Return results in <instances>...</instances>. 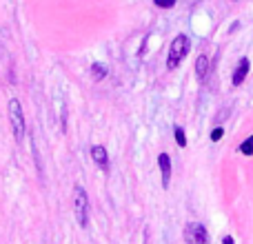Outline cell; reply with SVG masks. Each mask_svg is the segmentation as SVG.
Returning a JSON list of instances; mask_svg holds the SVG:
<instances>
[{"label": "cell", "mask_w": 253, "mask_h": 244, "mask_svg": "<svg viewBox=\"0 0 253 244\" xmlns=\"http://www.w3.org/2000/svg\"><path fill=\"white\" fill-rule=\"evenodd\" d=\"M189 49H191V40H189V36L184 34H178L173 40H171L169 44V56H167V69H178L180 62L184 60V56L189 53Z\"/></svg>", "instance_id": "6da1fadb"}, {"label": "cell", "mask_w": 253, "mask_h": 244, "mask_svg": "<svg viewBox=\"0 0 253 244\" xmlns=\"http://www.w3.org/2000/svg\"><path fill=\"white\" fill-rule=\"evenodd\" d=\"M7 114H9V124H11L13 138H16V142H22L27 126H25V114H22V107H20V102H18L16 98H13V100H9Z\"/></svg>", "instance_id": "7a4b0ae2"}, {"label": "cell", "mask_w": 253, "mask_h": 244, "mask_svg": "<svg viewBox=\"0 0 253 244\" xmlns=\"http://www.w3.org/2000/svg\"><path fill=\"white\" fill-rule=\"evenodd\" d=\"M74 213L80 227H87L89 222V198L83 187H74Z\"/></svg>", "instance_id": "3957f363"}, {"label": "cell", "mask_w": 253, "mask_h": 244, "mask_svg": "<svg viewBox=\"0 0 253 244\" xmlns=\"http://www.w3.org/2000/svg\"><path fill=\"white\" fill-rule=\"evenodd\" d=\"M184 244H209V233L205 224L189 222L184 227Z\"/></svg>", "instance_id": "277c9868"}, {"label": "cell", "mask_w": 253, "mask_h": 244, "mask_svg": "<svg viewBox=\"0 0 253 244\" xmlns=\"http://www.w3.org/2000/svg\"><path fill=\"white\" fill-rule=\"evenodd\" d=\"M158 166H160L162 187L169 189V182H171V158L167 156V153H160V156H158Z\"/></svg>", "instance_id": "5b68a950"}, {"label": "cell", "mask_w": 253, "mask_h": 244, "mask_svg": "<svg viewBox=\"0 0 253 244\" xmlns=\"http://www.w3.org/2000/svg\"><path fill=\"white\" fill-rule=\"evenodd\" d=\"M249 69H251L249 58H240V62H238L236 71H233V78H231L233 87H240V84L245 82V78H247V74H249Z\"/></svg>", "instance_id": "8992f818"}, {"label": "cell", "mask_w": 253, "mask_h": 244, "mask_svg": "<svg viewBox=\"0 0 253 244\" xmlns=\"http://www.w3.org/2000/svg\"><path fill=\"white\" fill-rule=\"evenodd\" d=\"M91 160L96 162V164L100 166L102 171L109 169V153H107V149H105V147H100V144L91 147Z\"/></svg>", "instance_id": "52a82bcc"}, {"label": "cell", "mask_w": 253, "mask_h": 244, "mask_svg": "<svg viewBox=\"0 0 253 244\" xmlns=\"http://www.w3.org/2000/svg\"><path fill=\"white\" fill-rule=\"evenodd\" d=\"M196 76H198V80H200V82H205L207 76H209V58H207V56H200L196 60Z\"/></svg>", "instance_id": "ba28073f"}, {"label": "cell", "mask_w": 253, "mask_h": 244, "mask_svg": "<svg viewBox=\"0 0 253 244\" xmlns=\"http://www.w3.org/2000/svg\"><path fill=\"white\" fill-rule=\"evenodd\" d=\"M107 74H109V69H107V65H102V62H93L91 65V76L96 82H100V80L107 78Z\"/></svg>", "instance_id": "9c48e42d"}, {"label": "cell", "mask_w": 253, "mask_h": 244, "mask_svg": "<svg viewBox=\"0 0 253 244\" xmlns=\"http://www.w3.org/2000/svg\"><path fill=\"white\" fill-rule=\"evenodd\" d=\"M240 153H242V156H247V158L253 156V135H249V138L240 144Z\"/></svg>", "instance_id": "30bf717a"}, {"label": "cell", "mask_w": 253, "mask_h": 244, "mask_svg": "<svg viewBox=\"0 0 253 244\" xmlns=\"http://www.w3.org/2000/svg\"><path fill=\"white\" fill-rule=\"evenodd\" d=\"M173 135H175V142H178V147H187V135H184V129H182V126H175V129H173Z\"/></svg>", "instance_id": "8fae6325"}, {"label": "cell", "mask_w": 253, "mask_h": 244, "mask_svg": "<svg viewBox=\"0 0 253 244\" xmlns=\"http://www.w3.org/2000/svg\"><path fill=\"white\" fill-rule=\"evenodd\" d=\"M156 2V7H160V9H171V7H175V0H153Z\"/></svg>", "instance_id": "7c38bea8"}, {"label": "cell", "mask_w": 253, "mask_h": 244, "mask_svg": "<svg viewBox=\"0 0 253 244\" xmlns=\"http://www.w3.org/2000/svg\"><path fill=\"white\" fill-rule=\"evenodd\" d=\"M222 135H224V129H222V126H215V129L211 131V140H213V142L222 140Z\"/></svg>", "instance_id": "4fadbf2b"}, {"label": "cell", "mask_w": 253, "mask_h": 244, "mask_svg": "<svg viewBox=\"0 0 253 244\" xmlns=\"http://www.w3.org/2000/svg\"><path fill=\"white\" fill-rule=\"evenodd\" d=\"M222 244H236V242H233L231 236H224V238H222Z\"/></svg>", "instance_id": "5bb4252c"}, {"label": "cell", "mask_w": 253, "mask_h": 244, "mask_svg": "<svg viewBox=\"0 0 253 244\" xmlns=\"http://www.w3.org/2000/svg\"><path fill=\"white\" fill-rule=\"evenodd\" d=\"M236 29H240V22H233V25L229 27V31H231V34H233V31H236Z\"/></svg>", "instance_id": "9a60e30c"}]
</instances>
